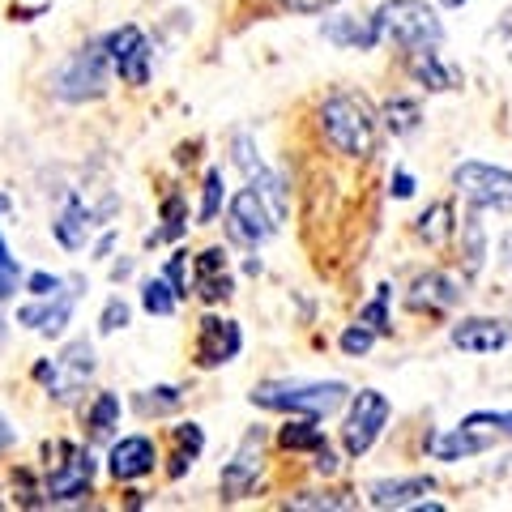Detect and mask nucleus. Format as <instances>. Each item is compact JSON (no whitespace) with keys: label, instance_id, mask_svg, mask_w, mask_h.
<instances>
[{"label":"nucleus","instance_id":"1","mask_svg":"<svg viewBox=\"0 0 512 512\" xmlns=\"http://www.w3.org/2000/svg\"><path fill=\"white\" fill-rule=\"evenodd\" d=\"M320 133L346 158H372L376 154V111L355 90H333L320 103Z\"/></svg>","mask_w":512,"mask_h":512},{"label":"nucleus","instance_id":"2","mask_svg":"<svg viewBox=\"0 0 512 512\" xmlns=\"http://www.w3.org/2000/svg\"><path fill=\"white\" fill-rule=\"evenodd\" d=\"M346 397H350V389L342 380H265L252 389V406L329 419L333 410H342Z\"/></svg>","mask_w":512,"mask_h":512},{"label":"nucleus","instance_id":"3","mask_svg":"<svg viewBox=\"0 0 512 512\" xmlns=\"http://www.w3.org/2000/svg\"><path fill=\"white\" fill-rule=\"evenodd\" d=\"M380 39L397 43L406 56L427 52V47H440L444 26L436 18V9L423 5V0H384V5L372 13Z\"/></svg>","mask_w":512,"mask_h":512},{"label":"nucleus","instance_id":"4","mask_svg":"<svg viewBox=\"0 0 512 512\" xmlns=\"http://www.w3.org/2000/svg\"><path fill=\"white\" fill-rule=\"evenodd\" d=\"M116 73V64L107 56V43H86L60 60L52 73V94L64 103H94L107 94V82Z\"/></svg>","mask_w":512,"mask_h":512},{"label":"nucleus","instance_id":"5","mask_svg":"<svg viewBox=\"0 0 512 512\" xmlns=\"http://www.w3.org/2000/svg\"><path fill=\"white\" fill-rule=\"evenodd\" d=\"M512 440V410H474L466 414L448 436L431 440V453L440 461H466V457H478L487 448Z\"/></svg>","mask_w":512,"mask_h":512},{"label":"nucleus","instance_id":"6","mask_svg":"<svg viewBox=\"0 0 512 512\" xmlns=\"http://www.w3.org/2000/svg\"><path fill=\"white\" fill-rule=\"evenodd\" d=\"M35 380L47 389V397L60 406H73L77 397L86 393V384L94 380V346L82 338V342H69L60 350L56 359H43L35 367Z\"/></svg>","mask_w":512,"mask_h":512},{"label":"nucleus","instance_id":"7","mask_svg":"<svg viewBox=\"0 0 512 512\" xmlns=\"http://www.w3.org/2000/svg\"><path fill=\"white\" fill-rule=\"evenodd\" d=\"M453 184L470 201V210L512 214V171L491 167V163H457Z\"/></svg>","mask_w":512,"mask_h":512},{"label":"nucleus","instance_id":"8","mask_svg":"<svg viewBox=\"0 0 512 512\" xmlns=\"http://www.w3.org/2000/svg\"><path fill=\"white\" fill-rule=\"evenodd\" d=\"M47 453L56 461H47V483L43 495L47 500H82L94 483V461L82 444H69V440H56L47 444Z\"/></svg>","mask_w":512,"mask_h":512},{"label":"nucleus","instance_id":"9","mask_svg":"<svg viewBox=\"0 0 512 512\" xmlns=\"http://www.w3.org/2000/svg\"><path fill=\"white\" fill-rule=\"evenodd\" d=\"M274 231H278V218H274V210H269V201L261 197V188L256 184L239 188L231 197V205H227V235L239 248H261Z\"/></svg>","mask_w":512,"mask_h":512},{"label":"nucleus","instance_id":"10","mask_svg":"<svg viewBox=\"0 0 512 512\" xmlns=\"http://www.w3.org/2000/svg\"><path fill=\"white\" fill-rule=\"evenodd\" d=\"M384 423H389V397L376 393V389H359L355 402H350L346 414V427H342V444L350 457H363L367 448L380 440Z\"/></svg>","mask_w":512,"mask_h":512},{"label":"nucleus","instance_id":"11","mask_svg":"<svg viewBox=\"0 0 512 512\" xmlns=\"http://www.w3.org/2000/svg\"><path fill=\"white\" fill-rule=\"evenodd\" d=\"M103 43H107V56H111V64H116L120 82H128V86H146L150 82V56L154 52H150V39L141 35L137 26L111 30Z\"/></svg>","mask_w":512,"mask_h":512},{"label":"nucleus","instance_id":"12","mask_svg":"<svg viewBox=\"0 0 512 512\" xmlns=\"http://www.w3.org/2000/svg\"><path fill=\"white\" fill-rule=\"evenodd\" d=\"M73 303H77V282H64L56 295H43L35 303H26V308H18V325H30L43 338H60L73 316Z\"/></svg>","mask_w":512,"mask_h":512},{"label":"nucleus","instance_id":"13","mask_svg":"<svg viewBox=\"0 0 512 512\" xmlns=\"http://www.w3.org/2000/svg\"><path fill=\"white\" fill-rule=\"evenodd\" d=\"M261 431H248L244 444L235 448V457L227 461L218 487H222V500H244V495L256 491V478H261Z\"/></svg>","mask_w":512,"mask_h":512},{"label":"nucleus","instance_id":"14","mask_svg":"<svg viewBox=\"0 0 512 512\" xmlns=\"http://www.w3.org/2000/svg\"><path fill=\"white\" fill-rule=\"evenodd\" d=\"M239 346H244V333H239L235 320L227 316H205L201 329H197V367H222L239 355Z\"/></svg>","mask_w":512,"mask_h":512},{"label":"nucleus","instance_id":"15","mask_svg":"<svg viewBox=\"0 0 512 512\" xmlns=\"http://www.w3.org/2000/svg\"><path fill=\"white\" fill-rule=\"evenodd\" d=\"M154 466H158V448L150 436H124L111 444V453H107V470L116 483H137V478H146Z\"/></svg>","mask_w":512,"mask_h":512},{"label":"nucleus","instance_id":"16","mask_svg":"<svg viewBox=\"0 0 512 512\" xmlns=\"http://www.w3.org/2000/svg\"><path fill=\"white\" fill-rule=\"evenodd\" d=\"M512 342V325L508 320H491V316H470L453 325V346L466 355H495Z\"/></svg>","mask_w":512,"mask_h":512},{"label":"nucleus","instance_id":"17","mask_svg":"<svg viewBox=\"0 0 512 512\" xmlns=\"http://www.w3.org/2000/svg\"><path fill=\"white\" fill-rule=\"evenodd\" d=\"M103 218H107V210H90L82 197H73V201L60 210V218L52 222V235H56V244H60V248L77 252V248H86V244H90V231H94V227H103Z\"/></svg>","mask_w":512,"mask_h":512},{"label":"nucleus","instance_id":"18","mask_svg":"<svg viewBox=\"0 0 512 512\" xmlns=\"http://www.w3.org/2000/svg\"><path fill=\"white\" fill-rule=\"evenodd\" d=\"M192 291H197L205 303H222V299L235 295V278H231V269H227V252H222V248H205L197 256Z\"/></svg>","mask_w":512,"mask_h":512},{"label":"nucleus","instance_id":"19","mask_svg":"<svg viewBox=\"0 0 512 512\" xmlns=\"http://www.w3.org/2000/svg\"><path fill=\"white\" fill-rule=\"evenodd\" d=\"M457 299H461V282L440 274V269H431V274L414 278L410 295H406V303H410L414 312H448V308H457Z\"/></svg>","mask_w":512,"mask_h":512},{"label":"nucleus","instance_id":"20","mask_svg":"<svg viewBox=\"0 0 512 512\" xmlns=\"http://www.w3.org/2000/svg\"><path fill=\"white\" fill-rule=\"evenodd\" d=\"M431 478L427 474H414V478H380V483L367 487V504L372 508H414L419 504V495H427Z\"/></svg>","mask_w":512,"mask_h":512},{"label":"nucleus","instance_id":"21","mask_svg":"<svg viewBox=\"0 0 512 512\" xmlns=\"http://www.w3.org/2000/svg\"><path fill=\"white\" fill-rule=\"evenodd\" d=\"M320 35L338 47H359V52H372L380 43V30H376V18H333L320 26Z\"/></svg>","mask_w":512,"mask_h":512},{"label":"nucleus","instance_id":"22","mask_svg":"<svg viewBox=\"0 0 512 512\" xmlns=\"http://www.w3.org/2000/svg\"><path fill=\"white\" fill-rule=\"evenodd\" d=\"M410 73L419 77L427 90H457V82H461V73L453 69V64H440L436 47H427V52H414L410 56Z\"/></svg>","mask_w":512,"mask_h":512},{"label":"nucleus","instance_id":"23","mask_svg":"<svg viewBox=\"0 0 512 512\" xmlns=\"http://www.w3.org/2000/svg\"><path fill=\"white\" fill-rule=\"evenodd\" d=\"M414 231H419L423 244L444 248L448 239H453V231H457V222H453V205L440 201V205H431V210H423V214H419V222H414Z\"/></svg>","mask_w":512,"mask_h":512},{"label":"nucleus","instance_id":"24","mask_svg":"<svg viewBox=\"0 0 512 512\" xmlns=\"http://www.w3.org/2000/svg\"><path fill=\"white\" fill-rule=\"evenodd\" d=\"M201 448H205V436H201V427L197 423H180L175 427V457H171V478H184L192 470V461L201 457Z\"/></svg>","mask_w":512,"mask_h":512},{"label":"nucleus","instance_id":"25","mask_svg":"<svg viewBox=\"0 0 512 512\" xmlns=\"http://www.w3.org/2000/svg\"><path fill=\"white\" fill-rule=\"evenodd\" d=\"M419 124H423V107H419V99H389V103H384V128H389L393 137L419 133Z\"/></svg>","mask_w":512,"mask_h":512},{"label":"nucleus","instance_id":"26","mask_svg":"<svg viewBox=\"0 0 512 512\" xmlns=\"http://www.w3.org/2000/svg\"><path fill=\"white\" fill-rule=\"evenodd\" d=\"M282 448H291V453H316V448H325V427H316V419L303 414L299 423H286L282 427Z\"/></svg>","mask_w":512,"mask_h":512},{"label":"nucleus","instance_id":"27","mask_svg":"<svg viewBox=\"0 0 512 512\" xmlns=\"http://www.w3.org/2000/svg\"><path fill=\"white\" fill-rule=\"evenodd\" d=\"M116 423H120V397H116V393H99V397H94V406L86 410L90 440H107Z\"/></svg>","mask_w":512,"mask_h":512},{"label":"nucleus","instance_id":"28","mask_svg":"<svg viewBox=\"0 0 512 512\" xmlns=\"http://www.w3.org/2000/svg\"><path fill=\"white\" fill-rule=\"evenodd\" d=\"M180 402H184V397H180V389H175V384H158V389H141V393H137V410L146 414V419H150V414H154V419H163V414H175V410H180Z\"/></svg>","mask_w":512,"mask_h":512},{"label":"nucleus","instance_id":"29","mask_svg":"<svg viewBox=\"0 0 512 512\" xmlns=\"http://www.w3.org/2000/svg\"><path fill=\"white\" fill-rule=\"evenodd\" d=\"M461 252H466V269H470V274H478V269H483V256H487V235H483V222H478V214L461 218Z\"/></svg>","mask_w":512,"mask_h":512},{"label":"nucleus","instance_id":"30","mask_svg":"<svg viewBox=\"0 0 512 512\" xmlns=\"http://www.w3.org/2000/svg\"><path fill=\"white\" fill-rule=\"evenodd\" d=\"M184 231H188V205H184V197H167L163 201V227L150 231L146 244H167V239H180Z\"/></svg>","mask_w":512,"mask_h":512},{"label":"nucleus","instance_id":"31","mask_svg":"<svg viewBox=\"0 0 512 512\" xmlns=\"http://www.w3.org/2000/svg\"><path fill=\"white\" fill-rule=\"evenodd\" d=\"M141 303H146L150 316H171L175 303H180V291H175V286L167 282V274H163V278H150L146 286H141Z\"/></svg>","mask_w":512,"mask_h":512},{"label":"nucleus","instance_id":"32","mask_svg":"<svg viewBox=\"0 0 512 512\" xmlns=\"http://www.w3.org/2000/svg\"><path fill=\"white\" fill-rule=\"evenodd\" d=\"M286 508H325V512H346L355 508V500H350L346 491H299L286 500Z\"/></svg>","mask_w":512,"mask_h":512},{"label":"nucleus","instance_id":"33","mask_svg":"<svg viewBox=\"0 0 512 512\" xmlns=\"http://www.w3.org/2000/svg\"><path fill=\"white\" fill-rule=\"evenodd\" d=\"M5 210H9V201L0 197V214H5ZM18 282H22V265H18V256L9 252L5 239H0V308H5L9 295L18 291Z\"/></svg>","mask_w":512,"mask_h":512},{"label":"nucleus","instance_id":"34","mask_svg":"<svg viewBox=\"0 0 512 512\" xmlns=\"http://www.w3.org/2000/svg\"><path fill=\"white\" fill-rule=\"evenodd\" d=\"M222 171L218 167H210L205 171V184H201V222H214L218 218V210H222Z\"/></svg>","mask_w":512,"mask_h":512},{"label":"nucleus","instance_id":"35","mask_svg":"<svg viewBox=\"0 0 512 512\" xmlns=\"http://www.w3.org/2000/svg\"><path fill=\"white\" fill-rule=\"evenodd\" d=\"M389 286H380V295L372 299V303H367V308L359 312V320H363V325H372L376 333H389Z\"/></svg>","mask_w":512,"mask_h":512},{"label":"nucleus","instance_id":"36","mask_svg":"<svg viewBox=\"0 0 512 512\" xmlns=\"http://www.w3.org/2000/svg\"><path fill=\"white\" fill-rule=\"evenodd\" d=\"M372 342H376V329H372V325H363V320H359V325H350V329L342 333V350H346L350 359L367 355V350H372Z\"/></svg>","mask_w":512,"mask_h":512},{"label":"nucleus","instance_id":"37","mask_svg":"<svg viewBox=\"0 0 512 512\" xmlns=\"http://www.w3.org/2000/svg\"><path fill=\"white\" fill-rule=\"evenodd\" d=\"M235 163L244 167V175H248V180H256V175L265 171V163H261V158H256V146H252V137H244V133L235 137Z\"/></svg>","mask_w":512,"mask_h":512},{"label":"nucleus","instance_id":"38","mask_svg":"<svg viewBox=\"0 0 512 512\" xmlns=\"http://www.w3.org/2000/svg\"><path fill=\"white\" fill-rule=\"evenodd\" d=\"M167 282L180 291V299L188 295V286H192V274H188V252H175L171 261H167Z\"/></svg>","mask_w":512,"mask_h":512},{"label":"nucleus","instance_id":"39","mask_svg":"<svg viewBox=\"0 0 512 512\" xmlns=\"http://www.w3.org/2000/svg\"><path fill=\"white\" fill-rule=\"evenodd\" d=\"M128 316H133V312H128V303H124V299H107L99 329H103V333H116V329H124V325H128Z\"/></svg>","mask_w":512,"mask_h":512},{"label":"nucleus","instance_id":"40","mask_svg":"<svg viewBox=\"0 0 512 512\" xmlns=\"http://www.w3.org/2000/svg\"><path fill=\"white\" fill-rule=\"evenodd\" d=\"M64 286V278H56V274H30L26 278V291L35 295V299H43V295H56Z\"/></svg>","mask_w":512,"mask_h":512},{"label":"nucleus","instance_id":"41","mask_svg":"<svg viewBox=\"0 0 512 512\" xmlns=\"http://www.w3.org/2000/svg\"><path fill=\"white\" fill-rule=\"evenodd\" d=\"M282 9H291V13H325V9H333L338 0H278Z\"/></svg>","mask_w":512,"mask_h":512},{"label":"nucleus","instance_id":"42","mask_svg":"<svg viewBox=\"0 0 512 512\" xmlns=\"http://www.w3.org/2000/svg\"><path fill=\"white\" fill-rule=\"evenodd\" d=\"M312 466H316V474H338V466H342V461H338V453H329V444L325 448H316V461H312Z\"/></svg>","mask_w":512,"mask_h":512},{"label":"nucleus","instance_id":"43","mask_svg":"<svg viewBox=\"0 0 512 512\" xmlns=\"http://www.w3.org/2000/svg\"><path fill=\"white\" fill-rule=\"evenodd\" d=\"M389 192H393L397 201L414 197V175H410V171H397V175H393V184H389Z\"/></svg>","mask_w":512,"mask_h":512},{"label":"nucleus","instance_id":"44","mask_svg":"<svg viewBox=\"0 0 512 512\" xmlns=\"http://www.w3.org/2000/svg\"><path fill=\"white\" fill-rule=\"evenodd\" d=\"M500 256H504V265L512 269V231H508V235L500 239Z\"/></svg>","mask_w":512,"mask_h":512},{"label":"nucleus","instance_id":"45","mask_svg":"<svg viewBox=\"0 0 512 512\" xmlns=\"http://www.w3.org/2000/svg\"><path fill=\"white\" fill-rule=\"evenodd\" d=\"M9 444H13V431L5 423V414H0V448H9Z\"/></svg>","mask_w":512,"mask_h":512},{"label":"nucleus","instance_id":"46","mask_svg":"<svg viewBox=\"0 0 512 512\" xmlns=\"http://www.w3.org/2000/svg\"><path fill=\"white\" fill-rule=\"evenodd\" d=\"M133 274V261H120V265H111V278H128Z\"/></svg>","mask_w":512,"mask_h":512},{"label":"nucleus","instance_id":"47","mask_svg":"<svg viewBox=\"0 0 512 512\" xmlns=\"http://www.w3.org/2000/svg\"><path fill=\"white\" fill-rule=\"evenodd\" d=\"M440 5H448V9H461V5H466V0H440Z\"/></svg>","mask_w":512,"mask_h":512}]
</instances>
